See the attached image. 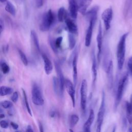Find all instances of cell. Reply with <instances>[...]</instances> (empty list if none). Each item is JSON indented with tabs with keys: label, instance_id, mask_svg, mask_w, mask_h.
<instances>
[{
	"label": "cell",
	"instance_id": "obj_28",
	"mask_svg": "<svg viewBox=\"0 0 132 132\" xmlns=\"http://www.w3.org/2000/svg\"><path fill=\"white\" fill-rule=\"evenodd\" d=\"M132 6V0H125L124 7V15L125 17H126L130 10L131 7Z\"/></svg>",
	"mask_w": 132,
	"mask_h": 132
},
{
	"label": "cell",
	"instance_id": "obj_19",
	"mask_svg": "<svg viewBox=\"0 0 132 132\" xmlns=\"http://www.w3.org/2000/svg\"><path fill=\"white\" fill-rule=\"evenodd\" d=\"M94 26V23H93L91 22H89V25L86 32V35L85 37V46L87 47H89L91 44Z\"/></svg>",
	"mask_w": 132,
	"mask_h": 132
},
{
	"label": "cell",
	"instance_id": "obj_8",
	"mask_svg": "<svg viewBox=\"0 0 132 132\" xmlns=\"http://www.w3.org/2000/svg\"><path fill=\"white\" fill-rule=\"evenodd\" d=\"M64 87L65 88L67 93L69 94L72 103L73 107H74L75 105V90L74 84L69 79H65Z\"/></svg>",
	"mask_w": 132,
	"mask_h": 132
},
{
	"label": "cell",
	"instance_id": "obj_31",
	"mask_svg": "<svg viewBox=\"0 0 132 132\" xmlns=\"http://www.w3.org/2000/svg\"><path fill=\"white\" fill-rule=\"evenodd\" d=\"M0 69L2 72L5 74L8 73L10 71V68L9 65L3 60L0 61Z\"/></svg>",
	"mask_w": 132,
	"mask_h": 132
},
{
	"label": "cell",
	"instance_id": "obj_24",
	"mask_svg": "<svg viewBox=\"0 0 132 132\" xmlns=\"http://www.w3.org/2000/svg\"><path fill=\"white\" fill-rule=\"evenodd\" d=\"M5 10L10 13L12 16H15L16 14V9L14 6L8 1H7L6 2V5L5 7Z\"/></svg>",
	"mask_w": 132,
	"mask_h": 132
},
{
	"label": "cell",
	"instance_id": "obj_43",
	"mask_svg": "<svg viewBox=\"0 0 132 132\" xmlns=\"http://www.w3.org/2000/svg\"><path fill=\"white\" fill-rule=\"evenodd\" d=\"M8 49H9V45H6L5 46H3V51L4 53H7L8 51Z\"/></svg>",
	"mask_w": 132,
	"mask_h": 132
},
{
	"label": "cell",
	"instance_id": "obj_35",
	"mask_svg": "<svg viewBox=\"0 0 132 132\" xmlns=\"http://www.w3.org/2000/svg\"><path fill=\"white\" fill-rule=\"evenodd\" d=\"M127 68H128V73L130 75L132 80V56H130L127 61Z\"/></svg>",
	"mask_w": 132,
	"mask_h": 132
},
{
	"label": "cell",
	"instance_id": "obj_10",
	"mask_svg": "<svg viewBox=\"0 0 132 132\" xmlns=\"http://www.w3.org/2000/svg\"><path fill=\"white\" fill-rule=\"evenodd\" d=\"M77 59H78V52L77 49L73 52V56L72 60V64L73 67V82L75 87L76 86L78 78V71H77Z\"/></svg>",
	"mask_w": 132,
	"mask_h": 132
},
{
	"label": "cell",
	"instance_id": "obj_29",
	"mask_svg": "<svg viewBox=\"0 0 132 132\" xmlns=\"http://www.w3.org/2000/svg\"><path fill=\"white\" fill-rule=\"evenodd\" d=\"M74 35L69 33L68 35V41H69V47L70 50H73L76 45V39L74 36Z\"/></svg>",
	"mask_w": 132,
	"mask_h": 132
},
{
	"label": "cell",
	"instance_id": "obj_7",
	"mask_svg": "<svg viewBox=\"0 0 132 132\" xmlns=\"http://www.w3.org/2000/svg\"><path fill=\"white\" fill-rule=\"evenodd\" d=\"M112 16L113 11L111 7H109L105 9L102 14V19L103 21L105 28L106 30H108L110 28Z\"/></svg>",
	"mask_w": 132,
	"mask_h": 132
},
{
	"label": "cell",
	"instance_id": "obj_26",
	"mask_svg": "<svg viewBox=\"0 0 132 132\" xmlns=\"http://www.w3.org/2000/svg\"><path fill=\"white\" fill-rule=\"evenodd\" d=\"M13 92V89L7 86H2L0 87V96H3L10 94Z\"/></svg>",
	"mask_w": 132,
	"mask_h": 132
},
{
	"label": "cell",
	"instance_id": "obj_42",
	"mask_svg": "<svg viewBox=\"0 0 132 132\" xmlns=\"http://www.w3.org/2000/svg\"><path fill=\"white\" fill-rule=\"evenodd\" d=\"M50 116L52 118H54V117H55L56 116H57V112L56 111H54V110H52L50 112Z\"/></svg>",
	"mask_w": 132,
	"mask_h": 132
},
{
	"label": "cell",
	"instance_id": "obj_37",
	"mask_svg": "<svg viewBox=\"0 0 132 132\" xmlns=\"http://www.w3.org/2000/svg\"><path fill=\"white\" fill-rule=\"evenodd\" d=\"M19 98V94L16 91L14 92L11 97V100L13 103H16L18 101Z\"/></svg>",
	"mask_w": 132,
	"mask_h": 132
},
{
	"label": "cell",
	"instance_id": "obj_15",
	"mask_svg": "<svg viewBox=\"0 0 132 132\" xmlns=\"http://www.w3.org/2000/svg\"><path fill=\"white\" fill-rule=\"evenodd\" d=\"M95 118L94 112L93 109L90 110L88 118L83 125V130L86 132L91 131V127Z\"/></svg>",
	"mask_w": 132,
	"mask_h": 132
},
{
	"label": "cell",
	"instance_id": "obj_39",
	"mask_svg": "<svg viewBox=\"0 0 132 132\" xmlns=\"http://www.w3.org/2000/svg\"><path fill=\"white\" fill-rule=\"evenodd\" d=\"M35 3L37 8H40L43 5L44 0H35Z\"/></svg>",
	"mask_w": 132,
	"mask_h": 132
},
{
	"label": "cell",
	"instance_id": "obj_36",
	"mask_svg": "<svg viewBox=\"0 0 132 132\" xmlns=\"http://www.w3.org/2000/svg\"><path fill=\"white\" fill-rule=\"evenodd\" d=\"M62 40H63V38L61 36L58 37L57 38H56V40H55V44L56 47L58 49H59L61 47Z\"/></svg>",
	"mask_w": 132,
	"mask_h": 132
},
{
	"label": "cell",
	"instance_id": "obj_34",
	"mask_svg": "<svg viewBox=\"0 0 132 132\" xmlns=\"http://www.w3.org/2000/svg\"><path fill=\"white\" fill-rule=\"evenodd\" d=\"M48 41H49V43L50 45V46L51 47V48L52 49L53 51L55 53V54H57L58 52V49L56 47L55 44V40H53V38H52L51 37H49L48 38Z\"/></svg>",
	"mask_w": 132,
	"mask_h": 132
},
{
	"label": "cell",
	"instance_id": "obj_44",
	"mask_svg": "<svg viewBox=\"0 0 132 132\" xmlns=\"http://www.w3.org/2000/svg\"><path fill=\"white\" fill-rule=\"evenodd\" d=\"M39 129H40V131L41 132H43V125L42 124V123L40 122H39Z\"/></svg>",
	"mask_w": 132,
	"mask_h": 132
},
{
	"label": "cell",
	"instance_id": "obj_1",
	"mask_svg": "<svg viewBox=\"0 0 132 132\" xmlns=\"http://www.w3.org/2000/svg\"><path fill=\"white\" fill-rule=\"evenodd\" d=\"M128 35V32L124 34L121 37L117 45V58L118 68L119 70H121L123 68L124 65L126 51V41Z\"/></svg>",
	"mask_w": 132,
	"mask_h": 132
},
{
	"label": "cell",
	"instance_id": "obj_22",
	"mask_svg": "<svg viewBox=\"0 0 132 132\" xmlns=\"http://www.w3.org/2000/svg\"><path fill=\"white\" fill-rule=\"evenodd\" d=\"M57 17L59 22H62L68 17V13L63 7H60L58 11Z\"/></svg>",
	"mask_w": 132,
	"mask_h": 132
},
{
	"label": "cell",
	"instance_id": "obj_2",
	"mask_svg": "<svg viewBox=\"0 0 132 132\" xmlns=\"http://www.w3.org/2000/svg\"><path fill=\"white\" fill-rule=\"evenodd\" d=\"M128 76V72H126L123 75V76L118 81L117 89L116 92V97L114 104V110H116L117 109L121 102L125 87L127 84Z\"/></svg>",
	"mask_w": 132,
	"mask_h": 132
},
{
	"label": "cell",
	"instance_id": "obj_18",
	"mask_svg": "<svg viewBox=\"0 0 132 132\" xmlns=\"http://www.w3.org/2000/svg\"><path fill=\"white\" fill-rule=\"evenodd\" d=\"M67 28L69 32L71 34H72L74 35H78V27L76 24L69 17H68L64 21Z\"/></svg>",
	"mask_w": 132,
	"mask_h": 132
},
{
	"label": "cell",
	"instance_id": "obj_12",
	"mask_svg": "<svg viewBox=\"0 0 132 132\" xmlns=\"http://www.w3.org/2000/svg\"><path fill=\"white\" fill-rule=\"evenodd\" d=\"M68 1L69 3L70 15L72 19H76L78 11V6L76 0H68Z\"/></svg>",
	"mask_w": 132,
	"mask_h": 132
},
{
	"label": "cell",
	"instance_id": "obj_17",
	"mask_svg": "<svg viewBox=\"0 0 132 132\" xmlns=\"http://www.w3.org/2000/svg\"><path fill=\"white\" fill-rule=\"evenodd\" d=\"M91 71L92 76V83L93 86H94L97 78V60L94 50L92 51V53Z\"/></svg>",
	"mask_w": 132,
	"mask_h": 132
},
{
	"label": "cell",
	"instance_id": "obj_50",
	"mask_svg": "<svg viewBox=\"0 0 132 132\" xmlns=\"http://www.w3.org/2000/svg\"><path fill=\"white\" fill-rule=\"evenodd\" d=\"M131 124H132V123H131Z\"/></svg>",
	"mask_w": 132,
	"mask_h": 132
},
{
	"label": "cell",
	"instance_id": "obj_27",
	"mask_svg": "<svg viewBox=\"0 0 132 132\" xmlns=\"http://www.w3.org/2000/svg\"><path fill=\"white\" fill-rule=\"evenodd\" d=\"M79 121V117L76 114L71 115L69 119V125L71 128H73L77 124Z\"/></svg>",
	"mask_w": 132,
	"mask_h": 132
},
{
	"label": "cell",
	"instance_id": "obj_32",
	"mask_svg": "<svg viewBox=\"0 0 132 132\" xmlns=\"http://www.w3.org/2000/svg\"><path fill=\"white\" fill-rule=\"evenodd\" d=\"M18 52H19V55L20 56V58H21L23 63L25 66H27L28 64V59L26 57V55L24 54V53L22 50H21L20 49L18 50Z\"/></svg>",
	"mask_w": 132,
	"mask_h": 132
},
{
	"label": "cell",
	"instance_id": "obj_46",
	"mask_svg": "<svg viewBox=\"0 0 132 132\" xmlns=\"http://www.w3.org/2000/svg\"><path fill=\"white\" fill-rule=\"evenodd\" d=\"M5 114L3 113H0V119H3L5 118Z\"/></svg>",
	"mask_w": 132,
	"mask_h": 132
},
{
	"label": "cell",
	"instance_id": "obj_4",
	"mask_svg": "<svg viewBox=\"0 0 132 132\" xmlns=\"http://www.w3.org/2000/svg\"><path fill=\"white\" fill-rule=\"evenodd\" d=\"M105 94L103 91L102 101L101 105L98 109V111L97 115L96 120V131L97 132H100L101 130L102 124L104 121V114L105 112Z\"/></svg>",
	"mask_w": 132,
	"mask_h": 132
},
{
	"label": "cell",
	"instance_id": "obj_16",
	"mask_svg": "<svg viewBox=\"0 0 132 132\" xmlns=\"http://www.w3.org/2000/svg\"><path fill=\"white\" fill-rule=\"evenodd\" d=\"M42 58L44 62V69L45 73L47 75H50L53 69V66L51 60L45 54H42Z\"/></svg>",
	"mask_w": 132,
	"mask_h": 132
},
{
	"label": "cell",
	"instance_id": "obj_3",
	"mask_svg": "<svg viewBox=\"0 0 132 132\" xmlns=\"http://www.w3.org/2000/svg\"><path fill=\"white\" fill-rule=\"evenodd\" d=\"M54 20V14L51 9H49L42 16V21L39 27L40 30L43 32L48 31L53 24Z\"/></svg>",
	"mask_w": 132,
	"mask_h": 132
},
{
	"label": "cell",
	"instance_id": "obj_9",
	"mask_svg": "<svg viewBox=\"0 0 132 132\" xmlns=\"http://www.w3.org/2000/svg\"><path fill=\"white\" fill-rule=\"evenodd\" d=\"M96 42L98 49V53L97 55V60L98 62H100L101 54L102 53L103 48V35H102V28L101 22L99 23L98 33L96 36Z\"/></svg>",
	"mask_w": 132,
	"mask_h": 132
},
{
	"label": "cell",
	"instance_id": "obj_14",
	"mask_svg": "<svg viewBox=\"0 0 132 132\" xmlns=\"http://www.w3.org/2000/svg\"><path fill=\"white\" fill-rule=\"evenodd\" d=\"M107 77V84L108 87L109 89H112L113 84V63L112 60H110L107 69L106 71Z\"/></svg>",
	"mask_w": 132,
	"mask_h": 132
},
{
	"label": "cell",
	"instance_id": "obj_49",
	"mask_svg": "<svg viewBox=\"0 0 132 132\" xmlns=\"http://www.w3.org/2000/svg\"><path fill=\"white\" fill-rule=\"evenodd\" d=\"M0 77H1V75H0Z\"/></svg>",
	"mask_w": 132,
	"mask_h": 132
},
{
	"label": "cell",
	"instance_id": "obj_23",
	"mask_svg": "<svg viewBox=\"0 0 132 132\" xmlns=\"http://www.w3.org/2000/svg\"><path fill=\"white\" fill-rule=\"evenodd\" d=\"M104 58H103V68L106 72L108 64L110 61L109 60V52L108 51V48L107 46L105 47L104 49Z\"/></svg>",
	"mask_w": 132,
	"mask_h": 132
},
{
	"label": "cell",
	"instance_id": "obj_6",
	"mask_svg": "<svg viewBox=\"0 0 132 132\" xmlns=\"http://www.w3.org/2000/svg\"><path fill=\"white\" fill-rule=\"evenodd\" d=\"M87 93L88 85L87 81L86 79H83L81 81L80 94V107L82 111L85 112L86 109L87 102Z\"/></svg>",
	"mask_w": 132,
	"mask_h": 132
},
{
	"label": "cell",
	"instance_id": "obj_25",
	"mask_svg": "<svg viewBox=\"0 0 132 132\" xmlns=\"http://www.w3.org/2000/svg\"><path fill=\"white\" fill-rule=\"evenodd\" d=\"M30 36L31 38L32 39V40L34 42V45L35 46L36 49L39 51L40 52V47L39 44V42L38 40V38L37 36V35L35 30H31L30 31Z\"/></svg>",
	"mask_w": 132,
	"mask_h": 132
},
{
	"label": "cell",
	"instance_id": "obj_38",
	"mask_svg": "<svg viewBox=\"0 0 132 132\" xmlns=\"http://www.w3.org/2000/svg\"><path fill=\"white\" fill-rule=\"evenodd\" d=\"M0 126L2 128H7L9 126V124L5 120H1L0 121Z\"/></svg>",
	"mask_w": 132,
	"mask_h": 132
},
{
	"label": "cell",
	"instance_id": "obj_11",
	"mask_svg": "<svg viewBox=\"0 0 132 132\" xmlns=\"http://www.w3.org/2000/svg\"><path fill=\"white\" fill-rule=\"evenodd\" d=\"M54 65H55V68L57 74V78L59 80L61 90L62 92H63L65 79L64 77V75H63L61 66H60L59 63L57 61H54Z\"/></svg>",
	"mask_w": 132,
	"mask_h": 132
},
{
	"label": "cell",
	"instance_id": "obj_21",
	"mask_svg": "<svg viewBox=\"0 0 132 132\" xmlns=\"http://www.w3.org/2000/svg\"><path fill=\"white\" fill-rule=\"evenodd\" d=\"M53 89L55 94H56L57 95L60 97H62L63 92H62L61 90L60 84L57 77L54 76L53 77Z\"/></svg>",
	"mask_w": 132,
	"mask_h": 132
},
{
	"label": "cell",
	"instance_id": "obj_48",
	"mask_svg": "<svg viewBox=\"0 0 132 132\" xmlns=\"http://www.w3.org/2000/svg\"><path fill=\"white\" fill-rule=\"evenodd\" d=\"M3 112V109L0 107V113H2Z\"/></svg>",
	"mask_w": 132,
	"mask_h": 132
},
{
	"label": "cell",
	"instance_id": "obj_20",
	"mask_svg": "<svg viewBox=\"0 0 132 132\" xmlns=\"http://www.w3.org/2000/svg\"><path fill=\"white\" fill-rule=\"evenodd\" d=\"M92 1L93 0H81L78 6V11L82 15H85L88 7L90 6Z\"/></svg>",
	"mask_w": 132,
	"mask_h": 132
},
{
	"label": "cell",
	"instance_id": "obj_13",
	"mask_svg": "<svg viewBox=\"0 0 132 132\" xmlns=\"http://www.w3.org/2000/svg\"><path fill=\"white\" fill-rule=\"evenodd\" d=\"M98 11V7L97 6H94L91 8L89 11H87L85 15L86 16L87 19L89 22H91L95 24L97 16V13Z\"/></svg>",
	"mask_w": 132,
	"mask_h": 132
},
{
	"label": "cell",
	"instance_id": "obj_41",
	"mask_svg": "<svg viewBox=\"0 0 132 132\" xmlns=\"http://www.w3.org/2000/svg\"><path fill=\"white\" fill-rule=\"evenodd\" d=\"M10 125H11V127H12V128L13 129L16 130L19 128V125H18V124H16V123H15L14 122H10Z\"/></svg>",
	"mask_w": 132,
	"mask_h": 132
},
{
	"label": "cell",
	"instance_id": "obj_40",
	"mask_svg": "<svg viewBox=\"0 0 132 132\" xmlns=\"http://www.w3.org/2000/svg\"><path fill=\"white\" fill-rule=\"evenodd\" d=\"M4 29V22L2 19L0 18V35Z\"/></svg>",
	"mask_w": 132,
	"mask_h": 132
},
{
	"label": "cell",
	"instance_id": "obj_47",
	"mask_svg": "<svg viewBox=\"0 0 132 132\" xmlns=\"http://www.w3.org/2000/svg\"><path fill=\"white\" fill-rule=\"evenodd\" d=\"M7 0H0V2H1V3H6V1H7Z\"/></svg>",
	"mask_w": 132,
	"mask_h": 132
},
{
	"label": "cell",
	"instance_id": "obj_5",
	"mask_svg": "<svg viewBox=\"0 0 132 132\" xmlns=\"http://www.w3.org/2000/svg\"><path fill=\"white\" fill-rule=\"evenodd\" d=\"M31 99L33 103L37 106H42L44 104V101L43 98L41 90L37 84L35 83L31 90Z\"/></svg>",
	"mask_w": 132,
	"mask_h": 132
},
{
	"label": "cell",
	"instance_id": "obj_30",
	"mask_svg": "<svg viewBox=\"0 0 132 132\" xmlns=\"http://www.w3.org/2000/svg\"><path fill=\"white\" fill-rule=\"evenodd\" d=\"M22 93H23L24 103H25L26 109H27V112H28V113L30 114V116H32L31 110L30 109V106H29V103H28V98H27V94H26V91H25V90L23 88H22Z\"/></svg>",
	"mask_w": 132,
	"mask_h": 132
},
{
	"label": "cell",
	"instance_id": "obj_33",
	"mask_svg": "<svg viewBox=\"0 0 132 132\" xmlns=\"http://www.w3.org/2000/svg\"><path fill=\"white\" fill-rule=\"evenodd\" d=\"M0 106L4 109H9L13 106V104L11 102L5 100L0 102Z\"/></svg>",
	"mask_w": 132,
	"mask_h": 132
},
{
	"label": "cell",
	"instance_id": "obj_45",
	"mask_svg": "<svg viewBox=\"0 0 132 132\" xmlns=\"http://www.w3.org/2000/svg\"><path fill=\"white\" fill-rule=\"evenodd\" d=\"M26 131H33L34 130H33V129H32V127L30 125H28Z\"/></svg>",
	"mask_w": 132,
	"mask_h": 132
}]
</instances>
